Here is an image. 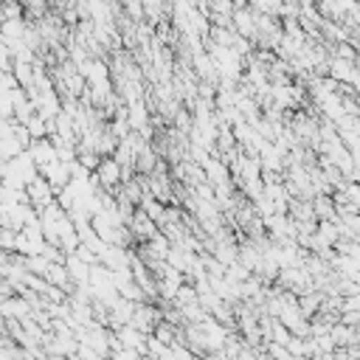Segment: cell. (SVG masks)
Returning <instances> with one entry per match:
<instances>
[{
	"label": "cell",
	"mask_w": 360,
	"mask_h": 360,
	"mask_svg": "<svg viewBox=\"0 0 360 360\" xmlns=\"http://www.w3.org/2000/svg\"><path fill=\"white\" fill-rule=\"evenodd\" d=\"M93 180H98L101 188L115 191L118 183L124 180V174H121V163H118L112 155H101L98 163H96V169H93Z\"/></svg>",
	"instance_id": "cell-1"
}]
</instances>
